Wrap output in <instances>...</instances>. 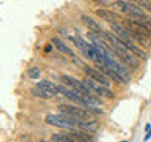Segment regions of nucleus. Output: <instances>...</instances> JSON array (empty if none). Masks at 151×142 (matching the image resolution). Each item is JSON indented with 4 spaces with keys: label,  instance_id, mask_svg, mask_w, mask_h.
<instances>
[{
    "label": "nucleus",
    "instance_id": "obj_1",
    "mask_svg": "<svg viewBox=\"0 0 151 142\" xmlns=\"http://www.w3.org/2000/svg\"><path fill=\"white\" fill-rule=\"evenodd\" d=\"M61 82H63L65 85H68V87H71L74 90V92H77V93H80L82 96H91V92L85 87L83 85V82L82 80H77V79H74L73 76H68V74H63L61 76Z\"/></svg>",
    "mask_w": 151,
    "mask_h": 142
},
{
    "label": "nucleus",
    "instance_id": "obj_2",
    "mask_svg": "<svg viewBox=\"0 0 151 142\" xmlns=\"http://www.w3.org/2000/svg\"><path fill=\"white\" fill-rule=\"evenodd\" d=\"M60 112L61 114H68V115H73V117L77 118V120H80V122H90L91 120L88 111H83V109L76 107V106H69V104H61Z\"/></svg>",
    "mask_w": 151,
    "mask_h": 142
},
{
    "label": "nucleus",
    "instance_id": "obj_3",
    "mask_svg": "<svg viewBox=\"0 0 151 142\" xmlns=\"http://www.w3.org/2000/svg\"><path fill=\"white\" fill-rule=\"evenodd\" d=\"M83 71H85V74H87V78L93 79L94 82L101 84L102 87H106V88L110 87V79H109L107 76L102 73V71H99V70H96V68H93V66H88V65H87V66H83Z\"/></svg>",
    "mask_w": 151,
    "mask_h": 142
},
{
    "label": "nucleus",
    "instance_id": "obj_4",
    "mask_svg": "<svg viewBox=\"0 0 151 142\" xmlns=\"http://www.w3.org/2000/svg\"><path fill=\"white\" fill-rule=\"evenodd\" d=\"M124 27L127 32H132V33H139V35H145V36L151 35V27L137 22L134 19H124Z\"/></svg>",
    "mask_w": 151,
    "mask_h": 142
},
{
    "label": "nucleus",
    "instance_id": "obj_5",
    "mask_svg": "<svg viewBox=\"0 0 151 142\" xmlns=\"http://www.w3.org/2000/svg\"><path fill=\"white\" fill-rule=\"evenodd\" d=\"M83 85L87 87L91 93H96V95H102V96H107V98H112V92L109 88L106 87H102L101 84H98V82H94L93 79H90V78H85L83 80Z\"/></svg>",
    "mask_w": 151,
    "mask_h": 142
},
{
    "label": "nucleus",
    "instance_id": "obj_6",
    "mask_svg": "<svg viewBox=\"0 0 151 142\" xmlns=\"http://www.w3.org/2000/svg\"><path fill=\"white\" fill-rule=\"evenodd\" d=\"M73 41L76 43V46H77L79 49H80L85 55L88 57V59H91L93 62L96 60L98 52H96V49L93 47V44H90V43H87L85 40H82V38H79V36H74V38H73Z\"/></svg>",
    "mask_w": 151,
    "mask_h": 142
},
{
    "label": "nucleus",
    "instance_id": "obj_7",
    "mask_svg": "<svg viewBox=\"0 0 151 142\" xmlns=\"http://www.w3.org/2000/svg\"><path fill=\"white\" fill-rule=\"evenodd\" d=\"M121 9L124 11L126 14H129L132 19L135 17H143L146 14L143 13V9L139 3H132V2H121Z\"/></svg>",
    "mask_w": 151,
    "mask_h": 142
},
{
    "label": "nucleus",
    "instance_id": "obj_8",
    "mask_svg": "<svg viewBox=\"0 0 151 142\" xmlns=\"http://www.w3.org/2000/svg\"><path fill=\"white\" fill-rule=\"evenodd\" d=\"M112 51L115 52V54H116L118 57H120V59H121L123 62H124L126 65L134 66V68H135L137 65H139V62H137V60L134 59V57H132V54H131L129 51H126V49H112Z\"/></svg>",
    "mask_w": 151,
    "mask_h": 142
},
{
    "label": "nucleus",
    "instance_id": "obj_9",
    "mask_svg": "<svg viewBox=\"0 0 151 142\" xmlns=\"http://www.w3.org/2000/svg\"><path fill=\"white\" fill-rule=\"evenodd\" d=\"M82 22H83L85 25H87V27H88L91 32H94V33H99V35H102V33H104L102 27L99 25V24H98L96 21H94V19H91L90 16H87V14H83V16H82Z\"/></svg>",
    "mask_w": 151,
    "mask_h": 142
},
{
    "label": "nucleus",
    "instance_id": "obj_10",
    "mask_svg": "<svg viewBox=\"0 0 151 142\" xmlns=\"http://www.w3.org/2000/svg\"><path fill=\"white\" fill-rule=\"evenodd\" d=\"M38 88H41L42 92H46L50 98L57 93V85L54 82H50V80H40V82H38Z\"/></svg>",
    "mask_w": 151,
    "mask_h": 142
},
{
    "label": "nucleus",
    "instance_id": "obj_11",
    "mask_svg": "<svg viewBox=\"0 0 151 142\" xmlns=\"http://www.w3.org/2000/svg\"><path fill=\"white\" fill-rule=\"evenodd\" d=\"M46 122L49 123V125H54V126H58V128H71L60 115H54V114H49V115L46 117Z\"/></svg>",
    "mask_w": 151,
    "mask_h": 142
},
{
    "label": "nucleus",
    "instance_id": "obj_12",
    "mask_svg": "<svg viewBox=\"0 0 151 142\" xmlns=\"http://www.w3.org/2000/svg\"><path fill=\"white\" fill-rule=\"evenodd\" d=\"M96 14L101 19H104V21H107V22H112V24H115V21L118 19L116 14L112 13V11H109V9H96Z\"/></svg>",
    "mask_w": 151,
    "mask_h": 142
},
{
    "label": "nucleus",
    "instance_id": "obj_13",
    "mask_svg": "<svg viewBox=\"0 0 151 142\" xmlns=\"http://www.w3.org/2000/svg\"><path fill=\"white\" fill-rule=\"evenodd\" d=\"M52 43H54V44H55V47H57V49H58L60 52H63V54L69 55V57H74V52L71 51L69 47H68V46H66L63 41L60 40V38H52Z\"/></svg>",
    "mask_w": 151,
    "mask_h": 142
},
{
    "label": "nucleus",
    "instance_id": "obj_14",
    "mask_svg": "<svg viewBox=\"0 0 151 142\" xmlns=\"http://www.w3.org/2000/svg\"><path fill=\"white\" fill-rule=\"evenodd\" d=\"M129 33V36L132 38L134 41H139L142 46H145V47H150L151 46V40H150V36H145V35H139V33H132V32H127Z\"/></svg>",
    "mask_w": 151,
    "mask_h": 142
},
{
    "label": "nucleus",
    "instance_id": "obj_15",
    "mask_svg": "<svg viewBox=\"0 0 151 142\" xmlns=\"http://www.w3.org/2000/svg\"><path fill=\"white\" fill-rule=\"evenodd\" d=\"M79 128H82V130H88V133L94 131L98 128V123L94 120H90V122H80L79 123Z\"/></svg>",
    "mask_w": 151,
    "mask_h": 142
},
{
    "label": "nucleus",
    "instance_id": "obj_16",
    "mask_svg": "<svg viewBox=\"0 0 151 142\" xmlns=\"http://www.w3.org/2000/svg\"><path fill=\"white\" fill-rule=\"evenodd\" d=\"M41 76V70L38 68V66H32L30 70H28V78L30 79H38Z\"/></svg>",
    "mask_w": 151,
    "mask_h": 142
},
{
    "label": "nucleus",
    "instance_id": "obj_17",
    "mask_svg": "<svg viewBox=\"0 0 151 142\" xmlns=\"http://www.w3.org/2000/svg\"><path fill=\"white\" fill-rule=\"evenodd\" d=\"M52 142H73V141L66 134H54L52 136Z\"/></svg>",
    "mask_w": 151,
    "mask_h": 142
},
{
    "label": "nucleus",
    "instance_id": "obj_18",
    "mask_svg": "<svg viewBox=\"0 0 151 142\" xmlns=\"http://www.w3.org/2000/svg\"><path fill=\"white\" fill-rule=\"evenodd\" d=\"M32 93L35 95V96H40V98H50L46 92H42V90H41V88H38V87L33 88V90H32Z\"/></svg>",
    "mask_w": 151,
    "mask_h": 142
},
{
    "label": "nucleus",
    "instance_id": "obj_19",
    "mask_svg": "<svg viewBox=\"0 0 151 142\" xmlns=\"http://www.w3.org/2000/svg\"><path fill=\"white\" fill-rule=\"evenodd\" d=\"M140 7H145L148 11H151V2H145V0H142V2H139Z\"/></svg>",
    "mask_w": 151,
    "mask_h": 142
},
{
    "label": "nucleus",
    "instance_id": "obj_20",
    "mask_svg": "<svg viewBox=\"0 0 151 142\" xmlns=\"http://www.w3.org/2000/svg\"><path fill=\"white\" fill-rule=\"evenodd\" d=\"M146 131L148 133H146V136H145V141H148L151 137V125H146Z\"/></svg>",
    "mask_w": 151,
    "mask_h": 142
},
{
    "label": "nucleus",
    "instance_id": "obj_21",
    "mask_svg": "<svg viewBox=\"0 0 151 142\" xmlns=\"http://www.w3.org/2000/svg\"><path fill=\"white\" fill-rule=\"evenodd\" d=\"M38 142H47V141H38Z\"/></svg>",
    "mask_w": 151,
    "mask_h": 142
},
{
    "label": "nucleus",
    "instance_id": "obj_22",
    "mask_svg": "<svg viewBox=\"0 0 151 142\" xmlns=\"http://www.w3.org/2000/svg\"><path fill=\"white\" fill-rule=\"evenodd\" d=\"M121 142H127V141H121Z\"/></svg>",
    "mask_w": 151,
    "mask_h": 142
}]
</instances>
